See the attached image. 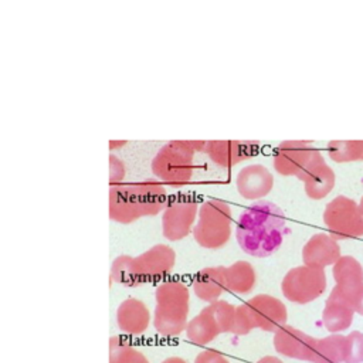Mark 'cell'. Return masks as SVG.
Segmentation results:
<instances>
[{
    "mask_svg": "<svg viewBox=\"0 0 363 363\" xmlns=\"http://www.w3.org/2000/svg\"><path fill=\"white\" fill-rule=\"evenodd\" d=\"M153 326L163 336H177L187 326L190 294L180 281L162 282L156 291Z\"/></svg>",
    "mask_w": 363,
    "mask_h": 363,
    "instance_id": "4",
    "label": "cell"
},
{
    "mask_svg": "<svg viewBox=\"0 0 363 363\" xmlns=\"http://www.w3.org/2000/svg\"><path fill=\"white\" fill-rule=\"evenodd\" d=\"M125 177V164L123 162L115 156L109 155V183L112 184H119Z\"/></svg>",
    "mask_w": 363,
    "mask_h": 363,
    "instance_id": "28",
    "label": "cell"
},
{
    "mask_svg": "<svg viewBox=\"0 0 363 363\" xmlns=\"http://www.w3.org/2000/svg\"><path fill=\"white\" fill-rule=\"evenodd\" d=\"M346 336L330 335L323 339H315L306 362L311 363H345Z\"/></svg>",
    "mask_w": 363,
    "mask_h": 363,
    "instance_id": "22",
    "label": "cell"
},
{
    "mask_svg": "<svg viewBox=\"0 0 363 363\" xmlns=\"http://www.w3.org/2000/svg\"><path fill=\"white\" fill-rule=\"evenodd\" d=\"M258 363H284V362L275 356H265V357L259 359Z\"/></svg>",
    "mask_w": 363,
    "mask_h": 363,
    "instance_id": "31",
    "label": "cell"
},
{
    "mask_svg": "<svg viewBox=\"0 0 363 363\" xmlns=\"http://www.w3.org/2000/svg\"><path fill=\"white\" fill-rule=\"evenodd\" d=\"M238 193L247 200H257L267 196L274 187L271 172L262 164H250L242 167L235 179Z\"/></svg>",
    "mask_w": 363,
    "mask_h": 363,
    "instance_id": "17",
    "label": "cell"
},
{
    "mask_svg": "<svg viewBox=\"0 0 363 363\" xmlns=\"http://www.w3.org/2000/svg\"><path fill=\"white\" fill-rule=\"evenodd\" d=\"M194 363H230V362L216 350H204L196 356Z\"/></svg>",
    "mask_w": 363,
    "mask_h": 363,
    "instance_id": "29",
    "label": "cell"
},
{
    "mask_svg": "<svg viewBox=\"0 0 363 363\" xmlns=\"http://www.w3.org/2000/svg\"><path fill=\"white\" fill-rule=\"evenodd\" d=\"M326 289V275L320 268L306 265L295 267L282 279L281 291L284 296L296 303H306L319 298Z\"/></svg>",
    "mask_w": 363,
    "mask_h": 363,
    "instance_id": "9",
    "label": "cell"
},
{
    "mask_svg": "<svg viewBox=\"0 0 363 363\" xmlns=\"http://www.w3.org/2000/svg\"><path fill=\"white\" fill-rule=\"evenodd\" d=\"M227 291L225 267H207L199 271L193 279L194 295L204 302H216Z\"/></svg>",
    "mask_w": 363,
    "mask_h": 363,
    "instance_id": "20",
    "label": "cell"
},
{
    "mask_svg": "<svg viewBox=\"0 0 363 363\" xmlns=\"http://www.w3.org/2000/svg\"><path fill=\"white\" fill-rule=\"evenodd\" d=\"M255 328H257L255 320H254V316H252L248 305L242 303L240 306H235V316H234V325H233L231 333L247 335Z\"/></svg>",
    "mask_w": 363,
    "mask_h": 363,
    "instance_id": "26",
    "label": "cell"
},
{
    "mask_svg": "<svg viewBox=\"0 0 363 363\" xmlns=\"http://www.w3.org/2000/svg\"><path fill=\"white\" fill-rule=\"evenodd\" d=\"M149 323L150 312L147 306L136 298L122 301L116 309V325L126 335H142L146 332Z\"/></svg>",
    "mask_w": 363,
    "mask_h": 363,
    "instance_id": "18",
    "label": "cell"
},
{
    "mask_svg": "<svg viewBox=\"0 0 363 363\" xmlns=\"http://www.w3.org/2000/svg\"><path fill=\"white\" fill-rule=\"evenodd\" d=\"M298 179L303 182L306 196L313 200L326 197L335 186V173L326 164L320 152L311 160Z\"/></svg>",
    "mask_w": 363,
    "mask_h": 363,
    "instance_id": "15",
    "label": "cell"
},
{
    "mask_svg": "<svg viewBox=\"0 0 363 363\" xmlns=\"http://www.w3.org/2000/svg\"><path fill=\"white\" fill-rule=\"evenodd\" d=\"M109 363H149L146 356L121 336L109 339Z\"/></svg>",
    "mask_w": 363,
    "mask_h": 363,
    "instance_id": "24",
    "label": "cell"
},
{
    "mask_svg": "<svg viewBox=\"0 0 363 363\" xmlns=\"http://www.w3.org/2000/svg\"><path fill=\"white\" fill-rule=\"evenodd\" d=\"M176 254L166 244H156L138 257L119 255L111 267V281L125 286H139L170 274Z\"/></svg>",
    "mask_w": 363,
    "mask_h": 363,
    "instance_id": "3",
    "label": "cell"
},
{
    "mask_svg": "<svg viewBox=\"0 0 363 363\" xmlns=\"http://www.w3.org/2000/svg\"><path fill=\"white\" fill-rule=\"evenodd\" d=\"M319 153L309 142L285 140L274 152V169L282 176H299Z\"/></svg>",
    "mask_w": 363,
    "mask_h": 363,
    "instance_id": "11",
    "label": "cell"
},
{
    "mask_svg": "<svg viewBox=\"0 0 363 363\" xmlns=\"http://www.w3.org/2000/svg\"><path fill=\"white\" fill-rule=\"evenodd\" d=\"M258 149L257 140H210L206 142L204 152L214 164L228 169L255 156Z\"/></svg>",
    "mask_w": 363,
    "mask_h": 363,
    "instance_id": "12",
    "label": "cell"
},
{
    "mask_svg": "<svg viewBox=\"0 0 363 363\" xmlns=\"http://www.w3.org/2000/svg\"><path fill=\"white\" fill-rule=\"evenodd\" d=\"M353 313L354 311L350 303L336 289H332L322 312V323L329 332H342L352 325Z\"/></svg>",
    "mask_w": 363,
    "mask_h": 363,
    "instance_id": "21",
    "label": "cell"
},
{
    "mask_svg": "<svg viewBox=\"0 0 363 363\" xmlns=\"http://www.w3.org/2000/svg\"><path fill=\"white\" fill-rule=\"evenodd\" d=\"M285 231L284 211L275 203L261 200L241 213L235 227V238L245 254L264 258L281 247Z\"/></svg>",
    "mask_w": 363,
    "mask_h": 363,
    "instance_id": "1",
    "label": "cell"
},
{
    "mask_svg": "<svg viewBox=\"0 0 363 363\" xmlns=\"http://www.w3.org/2000/svg\"><path fill=\"white\" fill-rule=\"evenodd\" d=\"M340 248L337 241L326 233H318L309 238L302 250L303 265L323 269L333 265L340 258Z\"/></svg>",
    "mask_w": 363,
    "mask_h": 363,
    "instance_id": "16",
    "label": "cell"
},
{
    "mask_svg": "<svg viewBox=\"0 0 363 363\" xmlns=\"http://www.w3.org/2000/svg\"><path fill=\"white\" fill-rule=\"evenodd\" d=\"M353 311H354V312H357L359 315H362V316H363V292H362V295L359 296L357 302L354 303V306H353Z\"/></svg>",
    "mask_w": 363,
    "mask_h": 363,
    "instance_id": "30",
    "label": "cell"
},
{
    "mask_svg": "<svg viewBox=\"0 0 363 363\" xmlns=\"http://www.w3.org/2000/svg\"><path fill=\"white\" fill-rule=\"evenodd\" d=\"M255 269L247 261H237L225 268L227 291L233 294H248L255 285Z\"/></svg>",
    "mask_w": 363,
    "mask_h": 363,
    "instance_id": "23",
    "label": "cell"
},
{
    "mask_svg": "<svg viewBox=\"0 0 363 363\" xmlns=\"http://www.w3.org/2000/svg\"><path fill=\"white\" fill-rule=\"evenodd\" d=\"M235 306L227 301H216L201 309L191 320L187 322L186 335L190 342L204 346L214 340L220 333L231 332L234 325Z\"/></svg>",
    "mask_w": 363,
    "mask_h": 363,
    "instance_id": "7",
    "label": "cell"
},
{
    "mask_svg": "<svg viewBox=\"0 0 363 363\" xmlns=\"http://www.w3.org/2000/svg\"><path fill=\"white\" fill-rule=\"evenodd\" d=\"M323 223L335 240L363 235V216L360 207L354 200L346 196H337L326 204Z\"/></svg>",
    "mask_w": 363,
    "mask_h": 363,
    "instance_id": "8",
    "label": "cell"
},
{
    "mask_svg": "<svg viewBox=\"0 0 363 363\" xmlns=\"http://www.w3.org/2000/svg\"><path fill=\"white\" fill-rule=\"evenodd\" d=\"M359 207H360V213H362V216H363V197L360 199V203H359Z\"/></svg>",
    "mask_w": 363,
    "mask_h": 363,
    "instance_id": "34",
    "label": "cell"
},
{
    "mask_svg": "<svg viewBox=\"0 0 363 363\" xmlns=\"http://www.w3.org/2000/svg\"><path fill=\"white\" fill-rule=\"evenodd\" d=\"M245 303L251 309L257 328L267 332H277L278 329L285 326L288 312L285 305L279 299L262 294L251 298Z\"/></svg>",
    "mask_w": 363,
    "mask_h": 363,
    "instance_id": "14",
    "label": "cell"
},
{
    "mask_svg": "<svg viewBox=\"0 0 363 363\" xmlns=\"http://www.w3.org/2000/svg\"><path fill=\"white\" fill-rule=\"evenodd\" d=\"M332 272L336 282L333 289L353 308L363 292V268L360 262L350 255H342L333 264Z\"/></svg>",
    "mask_w": 363,
    "mask_h": 363,
    "instance_id": "13",
    "label": "cell"
},
{
    "mask_svg": "<svg viewBox=\"0 0 363 363\" xmlns=\"http://www.w3.org/2000/svg\"><path fill=\"white\" fill-rule=\"evenodd\" d=\"M315 337L303 333L302 330L285 325L274 335L275 350L286 357L306 360Z\"/></svg>",
    "mask_w": 363,
    "mask_h": 363,
    "instance_id": "19",
    "label": "cell"
},
{
    "mask_svg": "<svg viewBox=\"0 0 363 363\" xmlns=\"http://www.w3.org/2000/svg\"><path fill=\"white\" fill-rule=\"evenodd\" d=\"M328 153L336 163L363 160V140H332L328 143Z\"/></svg>",
    "mask_w": 363,
    "mask_h": 363,
    "instance_id": "25",
    "label": "cell"
},
{
    "mask_svg": "<svg viewBox=\"0 0 363 363\" xmlns=\"http://www.w3.org/2000/svg\"><path fill=\"white\" fill-rule=\"evenodd\" d=\"M166 207L164 186L156 179L109 186V218L130 224L140 217L156 216Z\"/></svg>",
    "mask_w": 363,
    "mask_h": 363,
    "instance_id": "2",
    "label": "cell"
},
{
    "mask_svg": "<svg viewBox=\"0 0 363 363\" xmlns=\"http://www.w3.org/2000/svg\"><path fill=\"white\" fill-rule=\"evenodd\" d=\"M363 362V333L354 330L346 336V357L345 363Z\"/></svg>",
    "mask_w": 363,
    "mask_h": 363,
    "instance_id": "27",
    "label": "cell"
},
{
    "mask_svg": "<svg viewBox=\"0 0 363 363\" xmlns=\"http://www.w3.org/2000/svg\"><path fill=\"white\" fill-rule=\"evenodd\" d=\"M199 203L191 197H180L166 204L162 214V234L169 241H179L193 231Z\"/></svg>",
    "mask_w": 363,
    "mask_h": 363,
    "instance_id": "10",
    "label": "cell"
},
{
    "mask_svg": "<svg viewBox=\"0 0 363 363\" xmlns=\"http://www.w3.org/2000/svg\"><path fill=\"white\" fill-rule=\"evenodd\" d=\"M233 213L230 206L218 199L204 201L199 208V220L193 227V237L207 250H218L231 235Z\"/></svg>",
    "mask_w": 363,
    "mask_h": 363,
    "instance_id": "6",
    "label": "cell"
},
{
    "mask_svg": "<svg viewBox=\"0 0 363 363\" xmlns=\"http://www.w3.org/2000/svg\"><path fill=\"white\" fill-rule=\"evenodd\" d=\"M203 140H172L163 145L152 159L153 176L170 186H182L193 176V156L197 150H204Z\"/></svg>",
    "mask_w": 363,
    "mask_h": 363,
    "instance_id": "5",
    "label": "cell"
},
{
    "mask_svg": "<svg viewBox=\"0 0 363 363\" xmlns=\"http://www.w3.org/2000/svg\"><path fill=\"white\" fill-rule=\"evenodd\" d=\"M162 363H187L183 357H179V356H170L167 359H164Z\"/></svg>",
    "mask_w": 363,
    "mask_h": 363,
    "instance_id": "33",
    "label": "cell"
},
{
    "mask_svg": "<svg viewBox=\"0 0 363 363\" xmlns=\"http://www.w3.org/2000/svg\"><path fill=\"white\" fill-rule=\"evenodd\" d=\"M128 142L126 140H111L109 142V149L113 150V149H121V146H125Z\"/></svg>",
    "mask_w": 363,
    "mask_h": 363,
    "instance_id": "32",
    "label": "cell"
}]
</instances>
